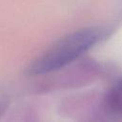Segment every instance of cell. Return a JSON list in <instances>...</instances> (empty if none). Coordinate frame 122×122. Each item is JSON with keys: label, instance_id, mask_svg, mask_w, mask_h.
I'll use <instances>...</instances> for the list:
<instances>
[{"label": "cell", "instance_id": "6da1fadb", "mask_svg": "<svg viewBox=\"0 0 122 122\" xmlns=\"http://www.w3.org/2000/svg\"><path fill=\"white\" fill-rule=\"evenodd\" d=\"M105 35L100 28L76 30L57 41L28 68L29 74H42L63 68L92 48Z\"/></svg>", "mask_w": 122, "mask_h": 122}, {"label": "cell", "instance_id": "7a4b0ae2", "mask_svg": "<svg viewBox=\"0 0 122 122\" xmlns=\"http://www.w3.org/2000/svg\"><path fill=\"white\" fill-rule=\"evenodd\" d=\"M105 104L109 112L122 116V77L110 89L105 98Z\"/></svg>", "mask_w": 122, "mask_h": 122}]
</instances>
